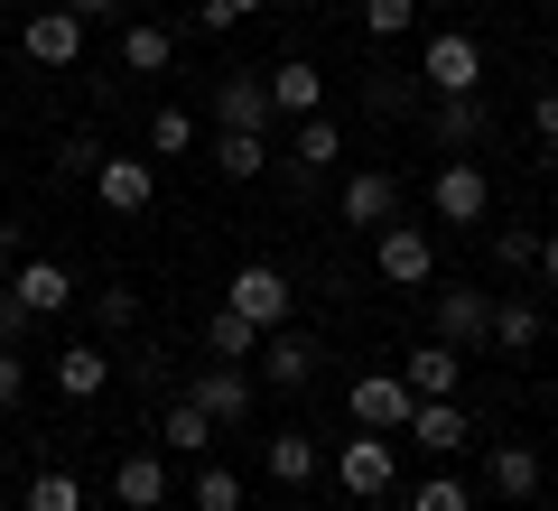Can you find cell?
<instances>
[{
  "instance_id": "1",
  "label": "cell",
  "mask_w": 558,
  "mask_h": 511,
  "mask_svg": "<svg viewBox=\"0 0 558 511\" xmlns=\"http://www.w3.org/2000/svg\"><path fill=\"white\" fill-rule=\"evenodd\" d=\"M326 474L344 484V502H381V492L400 484V447H391L381 428H363L354 447H336V455H326Z\"/></svg>"
},
{
  "instance_id": "2",
  "label": "cell",
  "mask_w": 558,
  "mask_h": 511,
  "mask_svg": "<svg viewBox=\"0 0 558 511\" xmlns=\"http://www.w3.org/2000/svg\"><path fill=\"white\" fill-rule=\"evenodd\" d=\"M428 215L438 223H484L494 215V178H484L475 158H447L438 178H428Z\"/></svg>"
},
{
  "instance_id": "3",
  "label": "cell",
  "mask_w": 558,
  "mask_h": 511,
  "mask_svg": "<svg viewBox=\"0 0 558 511\" xmlns=\"http://www.w3.org/2000/svg\"><path fill=\"white\" fill-rule=\"evenodd\" d=\"M373 270L391 279V289H428V270H438V233H418V223H381Z\"/></svg>"
},
{
  "instance_id": "4",
  "label": "cell",
  "mask_w": 558,
  "mask_h": 511,
  "mask_svg": "<svg viewBox=\"0 0 558 511\" xmlns=\"http://www.w3.org/2000/svg\"><path fill=\"white\" fill-rule=\"evenodd\" d=\"M186 400H196L215 428H233V418H252V410H260V381L242 373V363H205V373L186 381Z\"/></svg>"
},
{
  "instance_id": "5",
  "label": "cell",
  "mask_w": 558,
  "mask_h": 511,
  "mask_svg": "<svg viewBox=\"0 0 558 511\" xmlns=\"http://www.w3.org/2000/svg\"><path fill=\"white\" fill-rule=\"evenodd\" d=\"M223 307H233V316H252L260 334H279V326H289V270H270V260H252V270H233V289H223Z\"/></svg>"
},
{
  "instance_id": "6",
  "label": "cell",
  "mask_w": 558,
  "mask_h": 511,
  "mask_svg": "<svg viewBox=\"0 0 558 511\" xmlns=\"http://www.w3.org/2000/svg\"><path fill=\"white\" fill-rule=\"evenodd\" d=\"M344 410H354V428L400 437V428H410V410H418V391L400 373H354V400H344Z\"/></svg>"
},
{
  "instance_id": "7",
  "label": "cell",
  "mask_w": 558,
  "mask_h": 511,
  "mask_svg": "<svg viewBox=\"0 0 558 511\" xmlns=\"http://www.w3.org/2000/svg\"><path fill=\"white\" fill-rule=\"evenodd\" d=\"M94 196L112 205V215H149V196H159V168H149V158H131V149H102Z\"/></svg>"
},
{
  "instance_id": "8",
  "label": "cell",
  "mask_w": 558,
  "mask_h": 511,
  "mask_svg": "<svg viewBox=\"0 0 558 511\" xmlns=\"http://www.w3.org/2000/svg\"><path fill=\"white\" fill-rule=\"evenodd\" d=\"M418 75H428V94H475V84H484V47L465 38V28H438Z\"/></svg>"
},
{
  "instance_id": "9",
  "label": "cell",
  "mask_w": 558,
  "mask_h": 511,
  "mask_svg": "<svg viewBox=\"0 0 558 511\" xmlns=\"http://www.w3.org/2000/svg\"><path fill=\"white\" fill-rule=\"evenodd\" d=\"M20 47H28V65H57V75H65V65L84 57V20H75V10H65V0H57V10H28Z\"/></svg>"
},
{
  "instance_id": "10",
  "label": "cell",
  "mask_w": 558,
  "mask_h": 511,
  "mask_svg": "<svg viewBox=\"0 0 558 511\" xmlns=\"http://www.w3.org/2000/svg\"><path fill=\"white\" fill-rule=\"evenodd\" d=\"M215 131H279V102H270V75H223L215 94Z\"/></svg>"
},
{
  "instance_id": "11",
  "label": "cell",
  "mask_w": 558,
  "mask_h": 511,
  "mask_svg": "<svg viewBox=\"0 0 558 511\" xmlns=\"http://www.w3.org/2000/svg\"><path fill=\"white\" fill-rule=\"evenodd\" d=\"M307 373H317V344H307V334H289V326L260 334V354H252V381H260V391H299Z\"/></svg>"
},
{
  "instance_id": "12",
  "label": "cell",
  "mask_w": 558,
  "mask_h": 511,
  "mask_svg": "<svg viewBox=\"0 0 558 511\" xmlns=\"http://www.w3.org/2000/svg\"><path fill=\"white\" fill-rule=\"evenodd\" d=\"M10 297H20L28 316H65L75 307V270H65V260H20V270H10Z\"/></svg>"
},
{
  "instance_id": "13",
  "label": "cell",
  "mask_w": 558,
  "mask_h": 511,
  "mask_svg": "<svg viewBox=\"0 0 558 511\" xmlns=\"http://www.w3.org/2000/svg\"><path fill=\"white\" fill-rule=\"evenodd\" d=\"M438 344H494V297L484 289H438Z\"/></svg>"
},
{
  "instance_id": "14",
  "label": "cell",
  "mask_w": 558,
  "mask_h": 511,
  "mask_svg": "<svg viewBox=\"0 0 558 511\" xmlns=\"http://www.w3.org/2000/svg\"><path fill=\"white\" fill-rule=\"evenodd\" d=\"M336 205H344V223H391L400 215V178L391 168H354V178L336 186Z\"/></svg>"
},
{
  "instance_id": "15",
  "label": "cell",
  "mask_w": 558,
  "mask_h": 511,
  "mask_svg": "<svg viewBox=\"0 0 558 511\" xmlns=\"http://www.w3.org/2000/svg\"><path fill=\"white\" fill-rule=\"evenodd\" d=\"M270 75V102H279V121H307V112H326V75L307 57H289V65H260Z\"/></svg>"
},
{
  "instance_id": "16",
  "label": "cell",
  "mask_w": 558,
  "mask_h": 511,
  "mask_svg": "<svg viewBox=\"0 0 558 511\" xmlns=\"http://www.w3.org/2000/svg\"><path fill=\"white\" fill-rule=\"evenodd\" d=\"M260 465H270V484H279V492H299V484H317L326 455H317V437H307V428H279L270 447H260Z\"/></svg>"
},
{
  "instance_id": "17",
  "label": "cell",
  "mask_w": 558,
  "mask_h": 511,
  "mask_svg": "<svg viewBox=\"0 0 558 511\" xmlns=\"http://www.w3.org/2000/svg\"><path fill=\"white\" fill-rule=\"evenodd\" d=\"M400 381H410L418 400H457V381H465V354H457V344H418V354L400 363Z\"/></svg>"
},
{
  "instance_id": "18",
  "label": "cell",
  "mask_w": 558,
  "mask_h": 511,
  "mask_svg": "<svg viewBox=\"0 0 558 511\" xmlns=\"http://www.w3.org/2000/svg\"><path fill=\"white\" fill-rule=\"evenodd\" d=\"M112 502H121V511H159V502H168V465H159L149 447L121 455V465H112Z\"/></svg>"
},
{
  "instance_id": "19",
  "label": "cell",
  "mask_w": 558,
  "mask_h": 511,
  "mask_svg": "<svg viewBox=\"0 0 558 511\" xmlns=\"http://www.w3.org/2000/svg\"><path fill=\"white\" fill-rule=\"evenodd\" d=\"M270 158H279V139H270V131H215V168H223L233 186L270 178Z\"/></svg>"
},
{
  "instance_id": "20",
  "label": "cell",
  "mask_w": 558,
  "mask_h": 511,
  "mask_svg": "<svg viewBox=\"0 0 558 511\" xmlns=\"http://www.w3.org/2000/svg\"><path fill=\"white\" fill-rule=\"evenodd\" d=\"M57 391L65 400H102L112 391V354H102V344H65L57 354Z\"/></svg>"
},
{
  "instance_id": "21",
  "label": "cell",
  "mask_w": 558,
  "mask_h": 511,
  "mask_svg": "<svg viewBox=\"0 0 558 511\" xmlns=\"http://www.w3.org/2000/svg\"><path fill=\"white\" fill-rule=\"evenodd\" d=\"M484 484H494L502 502H531L539 492V447H484Z\"/></svg>"
},
{
  "instance_id": "22",
  "label": "cell",
  "mask_w": 558,
  "mask_h": 511,
  "mask_svg": "<svg viewBox=\"0 0 558 511\" xmlns=\"http://www.w3.org/2000/svg\"><path fill=\"white\" fill-rule=\"evenodd\" d=\"M336 158H344V131H336L326 112H307L299 131H289V168H307V178H326Z\"/></svg>"
},
{
  "instance_id": "23",
  "label": "cell",
  "mask_w": 558,
  "mask_h": 511,
  "mask_svg": "<svg viewBox=\"0 0 558 511\" xmlns=\"http://www.w3.org/2000/svg\"><path fill=\"white\" fill-rule=\"evenodd\" d=\"M484 131H494V121H484L475 94H438V121H428V139H438V149H475Z\"/></svg>"
},
{
  "instance_id": "24",
  "label": "cell",
  "mask_w": 558,
  "mask_h": 511,
  "mask_svg": "<svg viewBox=\"0 0 558 511\" xmlns=\"http://www.w3.org/2000/svg\"><path fill=\"white\" fill-rule=\"evenodd\" d=\"M168 57H178V38H168L159 20H131V28H121V75H168Z\"/></svg>"
},
{
  "instance_id": "25",
  "label": "cell",
  "mask_w": 558,
  "mask_h": 511,
  "mask_svg": "<svg viewBox=\"0 0 558 511\" xmlns=\"http://www.w3.org/2000/svg\"><path fill=\"white\" fill-rule=\"evenodd\" d=\"M539 334H549L539 297H494V344H502V354H531Z\"/></svg>"
},
{
  "instance_id": "26",
  "label": "cell",
  "mask_w": 558,
  "mask_h": 511,
  "mask_svg": "<svg viewBox=\"0 0 558 511\" xmlns=\"http://www.w3.org/2000/svg\"><path fill=\"white\" fill-rule=\"evenodd\" d=\"M252 354H260V326H252V316H233V307L205 316V363H252Z\"/></svg>"
},
{
  "instance_id": "27",
  "label": "cell",
  "mask_w": 558,
  "mask_h": 511,
  "mask_svg": "<svg viewBox=\"0 0 558 511\" xmlns=\"http://www.w3.org/2000/svg\"><path fill=\"white\" fill-rule=\"evenodd\" d=\"M410 437H418L428 455H457V447H465V410H457V400H418V410H410Z\"/></svg>"
},
{
  "instance_id": "28",
  "label": "cell",
  "mask_w": 558,
  "mask_h": 511,
  "mask_svg": "<svg viewBox=\"0 0 558 511\" xmlns=\"http://www.w3.org/2000/svg\"><path fill=\"white\" fill-rule=\"evenodd\" d=\"M159 447H186V455H205V447H215V418H205L196 400H178V410L159 418Z\"/></svg>"
},
{
  "instance_id": "29",
  "label": "cell",
  "mask_w": 558,
  "mask_h": 511,
  "mask_svg": "<svg viewBox=\"0 0 558 511\" xmlns=\"http://www.w3.org/2000/svg\"><path fill=\"white\" fill-rule=\"evenodd\" d=\"M28 511H84V484L65 465H47V474H28Z\"/></svg>"
},
{
  "instance_id": "30",
  "label": "cell",
  "mask_w": 558,
  "mask_h": 511,
  "mask_svg": "<svg viewBox=\"0 0 558 511\" xmlns=\"http://www.w3.org/2000/svg\"><path fill=\"white\" fill-rule=\"evenodd\" d=\"M196 511H242V474L233 465H196Z\"/></svg>"
},
{
  "instance_id": "31",
  "label": "cell",
  "mask_w": 558,
  "mask_h": 511,
  "mask_svg": "<svg viewBox=\"0 0 558 511\" xmlns=\"http://www.w3.org/2000/svg\"><path fill=\"white\" fill-rule=\"evenodd\" d=\"M149 149H159V158H186V149H196V112H178V102H168V112L149 121Z\"/></svg>"
},
{
  "instance_id": "32",
  "label": "cell",
  "mask_w": 558,
  "mask_h": 511,
  "mask_svg": "<svg viewBox=\"0 0 558 511\" xmlns=\"http://www.w3.org/2000/svg\"><path fill=\"white\" fill-rule=\"evenodd\" d=\"M131 316H140L131 279H112V289H94V326H102V334H131Z\"/></svg>"
},
{
  "instance_id": "33",
  "label": "cell",
  "mask_w": 558,
  "mask_h": 511,
  "mask_svg": "<svg viewBox=\"0 0 558 511\" xmlns=\"http://www.w3.org/2000/svg\"><path fill=\"white\" fill-rule=\"evenodd\" d=\"M363 28H373V38H410V28H418V0H363Z\"/></svg>"
},
{
  "instance_id": "34",
  "label": "cell",
  "mask_w": 558,
  "mask_h": 511,
  "mask_svg": "<svg viewBox=\"0 0 558 511\" xmlns=\"http://www.w3.org/2000/svg\"><path fill=\"white\" fill-rule=\"evenodd\" d=\"M494 252H502V270H539V233H531V223H502Z\"/></svg>"
},
{
  "instance_id": "35",
  "label": "cell",
  "mask_w": 558,
  "mask_h": 511,
  "mask_svg": "<svg viewBox=\"0 0 558 511\" xmlns=\"http://www.w3.org/2000/svg\"><path fill=\"white\" fill-rule=\"evenodd\" d=\"M252 10H270V0H196V28H205V38H223V28L252 20Z\"/></svg>"
},
{
  "instance_id": "36",
  "label": "cell",
  "mask_w": 558,
  "mask_h": 511,
  "mask_svg": "<svg viewBox=\"0 0 558 511\" xmlns=\"http://www.w3.org/2000/svg\"><path fill=\"white\" fill-rule=\"evenodd\" d=\"M410 511H465V484L457 474H428V484L410 492Z\"/></svg>"
},
{
  "instance_id": "37",
  "label": "cell",
  "mask_w": 558,
  "mask_h": 511,
  "mask_svg": "<svg viewBox=\"0 0 558 511\" xmlns=\"http://www.w3.org/2000/svg\"><path fill=\"white\" fill-rule=\"evenodd\" d=\"M28 400V363H20V344H0V410H20Z\"/></svg>"
},
{
  "instance_id": "38",
  "label": "cell",
  "mask_w": 558,
  "mask_h": 511,
  "mask_svg": "<svg viewBox=\"0 0 558 511\" xmlns=\"http://www.w3.org/2000/svg\"><path fill=\"white\" fill-rule=\"evenodd\" d=\"M57 168H65V178H94V168H102V139H65Z\"/></svg>"
},
{
  "instance_id": "39",
  "label": "cell",
  "mask_w": 558,
  "mask_h": 511,
  "mask_svg": "<svg viewBox=\"0 0 558 511\" xmlns=\"http://www.w3.org/2000/svg\"><path fill=\"white\" fill-rule=\"evenodd\" d=\"M531 131L558 149V84H549V94H531Z\"/></svg>"
},
{
  "instance_id": "40",
  "label": "cell",
  "mask_w": 558,
  "mask_h": 511,
  "mask_svg": "<svg viewBox=\"0 0 558 511\" xmlns=\"http://www.w3.org/2000/svg\"><path fill=\"white\" fill-rule=\"evenodd\" d=\"M28 326H38V316H28V307H20V297H0V344H20V334H28Z\"/></svg>"
},
{
  "instance_id": "41",
  "label": "cell",
  "mask_w": 558,
  "mask_h": 511,
  "mask_svg": "<svg viewBox=\"0 0 558 511\" xmlns=\"http://www.w3.org/2000/svg\"><path fill=\"white\" fill-rule=\"evenodd\" d=\"M65 10H75L84 28H94V20H121V0H65Z\"/></svg>"
},
{
  "instance_id": "42",
  "label": "cell",
  "mask_w": 558,
  "mask_h": 511,
  "mask_svg": "<svg viewBox=\"0 0 558 511\" xmlns=\"http://www.w3.org/2000/svg\"><path fill=\"white\" fill-rule=\"evenodd\" d=\"M539 289H558V233H539Z\"/></svg>"
},
{
  "instance_id": "43",
  "label": "cell",
  "mask_w": 558,
  "mask_h": 511,
  "mask_svg": "<svg viewBox=\"0 0 558 511\" xmlns=\"http://www.w3.org/2000/svg\"><path fill=\"white\" fill-rule=\"evenodd\" d=\"M0 260H10V270H20V223H0Z\"/></svg>"
},
{
  "instance_id": "44",
  "label": "cell",
  "mask_w": 558,
  "mask_h": 511,
  "mask_svg": "<svg viewBox=\"0 0 558 511\" xmlns=\"http://www.w3.org/2000/svg\"><path fill=\"white\" fill-rule=\"evenodd\" d=\"M521 511H558V502H539V492H531V502H521Z\"/></svg>"
},
{
  "instance_id": "45",
  "label": "cell",
  "mask_w": 558,
  "mask_h": 511,
  "mask_svg": "<svg viewBox=\"0 0 558 511\" xmlns=\"http://www.w3.org/2000/svg\"><path fill=\"white\" fill-rule=\"evenodd\" d=\"M447 10H475V0H447Z\"/></svg>"
},
{
  "instance_id": "46",
  "label": "cell",
  "mask_w": 558,
  "mask_h": 511,
  "mask_svg": "<svg viewBox=\"0 0 558 511\" xmlns=\"http://www.w3.org/2000/svg\"><path fill=\"white\" fill-rule=\"evenodd\" d=\"M0 297H10V289H0Z\"/></svg>"
}]
</instances>
